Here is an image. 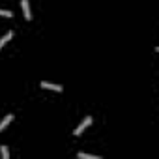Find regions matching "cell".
Masks as SVG:
<instances>
[{
    "instance_id": "6da1fadb",
    "label": "cell",
    "mask_w": 159,
    "mask_h": 159,
    "mask_svg": "<svg viewBox=\"0 0 159 159\" xmlns=\"http://www.w3.org/2000/svg\"><path fill=\"white\" fill-rule=\"evenodd\" d=\"M90 124H92V116H86V118H84V120H83L81 124H79V127H77V129L73 131V135H75V137L83 135V133H84V129H86V127H88Z\"/></svg>"
},
{
    "instance_id": "7a4b0ae2",
    "label": "cell",
    "mask_w": 159,
    "mask_h": 159,
    "mask_svg": "<svg viewBox=\"0 0 159 159\" xmlns=\"http://www.w3.org/2000/svg\"><path fill=\"white\" fill-rule=\"evenodd\" d=\"M21 8H23V15L26 21L32 19V13H30V4H28V0H21Z\"/></svg>"
},
{
    "instance_id": "3957f363",
    "label": "cell",
    "mask_w": 159,
    "mask_h": 159,
    "mask_svg": "<svg viewBox=\"0 0 159 159\" xmlns=\"http://www.w3.org/2000/svg\"><path fill=\"white\" fill-rule=\"evenodd\" d=\"M41 88H47V90H54V92H62V86L60 84H52V83H47V81H41L39 83Z\"/></svg>"
},
{
    "instance_id": "277c9868",
    "label": "cell",
    "mask_w": 159,
    "mask_h": 159,
    "mask_svg": "<svg viewBox=\"0 0 159 159\" xmlns=\"http://www.w3.org/2000/svg\"><path fill=\"white\" fill-rule=\"evenodd\" d=\"M11 120H13V114H8V116L2 120V122H0V133H2V131H4V129L10 125V124H11Z\"/></svg>"
},
{
    "instance_id": "5b68a950",
    "label": "cell",
    "mask_w": 159,
    "mask_h": 159,
    "mask_svg": "<svg viewBox=\"0 0 159 159\" xmlns=\"http://www.w3.org/2000/svg\"><path fill=\"white\" fill-rule=\"evenodd\" d=\"M11 38H13V32H11V30H10V32H6L2 38H0V49H2V47H4V45H6Z\"/></svg>"
},
{
    "instance_id": "8992f818",
    "label": "cell",
    "mask_w": 159,
    "mask_h": 159,
    "mask_svg": "<svg viewBox=\"0 0 159 159\" xmlns=\"http://www.w3.org/2000/svg\"><path fill=\"white\" fill-rule=\"evenodd\" d=\"M77 155H79V157H81V159H99L98 155H90V153H84V152H79Z\"/></svg>"
},
{
    "instance_id": "52a82bcc",
    "label": "cell",
    "mask_w": 159,
    "mask_h": 159,
    "mask_svg": "<svg viewBox=\"0 0 159 159\" xmlns=\"http://www.w3.org/2000/svg\"><path fill=\"white\" fill-rule=\"evenodd\" d=\"M0 153H2V157H4V159H10V152H8V148H6V146L0 148Z\"/></svg>"
},
{
    "instance_id": "ba28073f",
    "label": "cell",
    "mask_w": 159,
    "mask_h": 159,
    "mask_svg": "<svg viewBox=\"0 0 159 159\" xmlns=\"http://www.w3.org/2000/svg\"><path fill=\"white\" fill-rule=\"evenodd\" d=\"M0 15H2V17H13V13L8 11V10H0Z\"/></svg>"
}]
</instances>
